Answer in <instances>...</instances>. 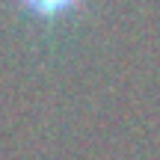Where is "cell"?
Listing matches in <instances>:
<instances>
[{"instance_id":"cell-1","label":"cell","mask_w":160,"mask_h":160,"mask_svg":"<svg viewBox=\"0 0 160 160\" xmlns=\"http://www.w3.org/2000/svg\"><path fill=\"white\" fill-rule=\"evenodd\" d=\"M18 9L27 12L30 18H36V21H59V18L71 15V12H77L80 6H83V0H15Z\"/></svg>"}]
</instances>
